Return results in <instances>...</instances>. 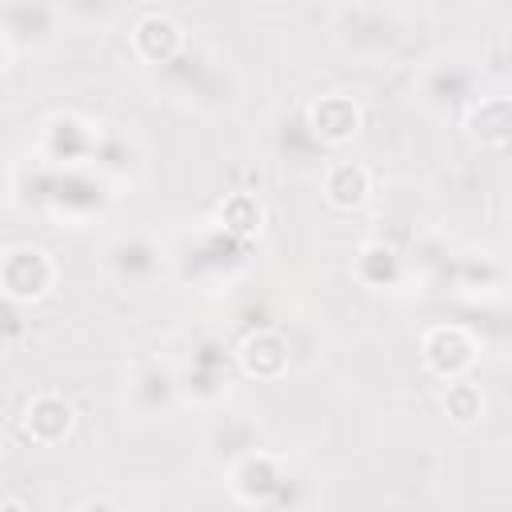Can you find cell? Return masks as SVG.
<instances>
[{"instance_id":"4","label":"cell","mask_w":512,"mask_h":512,"mask_svg":"<svg viewBox=\"0 0 512 512\" xmlns=\"http://www.w3.org/2000/svg\"><path fill=\"white\" fill-rule=\"evenodd\" d=\"M312 124H316L320 136L344 140V136L356 132V108H352L344 96H328V100H320V104L312 108Z\"/></svg>"},{"instance_id":"7","label":"cell","mask_w":512,"mask_h":512,"mask_svg":"<svg viewBox=\"0 0 512 512\" xmlns=\"http://www.w3.org/2000/svg\"><path fill=\"white\" fill-rule=\"evenodd\" d=\"M136 44L148 52V56H168L176 44H180V32L168 16H148L140 28H136Z\"/></svg>"},{"instance_id":"8","label":"cell","mask_w":512,"mask_h":512,"mask_svg":"<svg viewBox=\"0 0 512 512\" xmlns=\"http://www.w3.org/2000/svg\"><path fill=\"white\" fill-rule=\"evenodd\" d=\"M220 220L232 228V232H252L260 224V204L252 196H232L220 204Z\"/></svg>"},{"instance_id":"9","label":"cell","mask_w":512,"mask_h":512,"mask_svg":"<svg viewBox=\"0 0 512 512\" xmlns=\"http://www.w3.org/2000/svg\"><path fill=\"white\" fill-rule=\"evenodd\" d=\"M444 408H448V416H452L456 424H472V420L480 416V392H476L472 384H452V388L444 392Z\"/></svg>"},{"instance_id":"3","label":"cell","mask_w":512,"mask_h":512,"mask_svg":"<svg viewBox=\"0 0 512 512\" xmlns=\"http://www.w3.org/2000/svg\"><path fill=\"white\" fill-rule=\"evenodd\" d=\"M4 284L16 296H36L48 284V264L40 252H12L4 264Z\"/></svg>"},{"instance_id":"10","label":"cell","mask_w":512,"mask_h":512,"mask_svg":"<svg viewBox=\"0 0 512 512\" xmlns=\"http://www.w3.org/2000/svg\"><path fill=\"white\" fill-rule=\"evenodd\" d=\"M84 512H116V508H112L108 500H88V504H84Z\"/></svg>"},{"instance_id":"2","label":"cell","mask_w":512,"mask_h":512,"mask_svg":"<svg viewBox=\"0 0 512 512\" xmlns=\"http://www.w3.org/2000/svg\"><path fill=\"white\" fill-rule=\"evenodd\" d=\"M68 428H72V408H68L64 400H56V396L32 400V408H28V432H32L36 440L56 444Z\"/></svg>"},{"instance_id":"11","label":"cell","mask_w":512,"mask_h":512,"mask_svg":"<svg viewBox=\"0 0 512 512\" xmlns=\"http://www.w3.org/2000/svg\"><path fill=\"white\" fill-rule=\"evenodd\" d=\"M0 512H24V504H16V500H8V504H0Z\"/></svg>"},{"instance_id":"1","label":"cell","mask_w":512,"mask_h":512,"mask_svg":"<svg viewBox=\"0 0 512 512\" xmlns=\"http://www.w3.org/2000/svg\"><path fill=\"white\" fill-rule=\"evenodd\" d=\"M424 356L436 372H460L468 360H472V344L460 328H436L428 340H424Z\"/></svg>"},{"instance_id":"5","label":"cell","mask_w":512,"mask_h":512,"mask_svg":"<svg viewBox=\"0 0 512 512\" xmlns=\"http://www.w3.org/2000/svg\"><path fill=\"white\" fill-rule=\"evenodd\" d=\"M284 340L276 336V332H256V336H248V344H244V364H248V372L252 376H276L280 368H284Z\"/></svg>"},{"instance_id":"6","label":"cell","mask_w":512,"mask_h":512,"mask_svg":"<svg viewBox=\"0 0 512 512\" xmlns=\"http://www.w3.org/2000/svg\"><path fill=\"white\" fill-rule=\"evenodd\" d=\"M364 196H368V176H364V168H356V164H336V168L328 172V200H332V204L356 208Z\"/></svg>"}]
</instances>
